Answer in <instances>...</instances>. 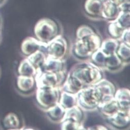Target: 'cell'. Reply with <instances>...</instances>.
<instances>
[{
	"label": "cell",
	"instance_id": "cell-11",
	"mask_svg": "<svg viewBox=\"0 0 130 130\" xmlns=\"http://www.w3.org/2000/svg\"><path fill=\"white\" fill-rule=\"evenodd\" d=\"M130 113L120 111L114 115L106 118L108 122L113 127L123 129L128 127L130 122Z\"/></svg>",
	"mask_w": 130,
	"mask_h": 130
},
{
	"label": "cell",
	"instance_id": "cell-1",
	"mask_svg": "<svg viewBox=\"0 0 130 130\" xmlns=\"http://www.w3.org/2000/svg\"><path fill=\"white\" fill-rule=\"evenodd\" d=\"M103 71L88 60L75 64L68 73L77 78L85 87H87L94 85L103 79Z\"/></svg>",
	"mask_w": 130,
	"mask_h": 130
},
{
	"label": "cell",
	"instance_id": "cell-14",
	"mask_svg": "<svg viewBox=\"0 0 130 130\" xmlns=\"http://www.w3.org/2000/svg\"><path fill=\"white\" fill-rule=\"evenodd\" d=\"M84 88V86L77 78L68 73L60 89L61 91L76 94Z\"/></svg>",
	"mask_w": 130,
	"mask_h": 130
},
{
	"label": "cell",
	"instance_id": "cell-19",
	"mask_svg": "<svg viewBox=\"0 0 130 130\" xmlns=\"http://www.w3.org/2000/svg\"><path fill=\"white\" fill-rule=\"evenodd\" d=\"M50 121L56 123H60L62 121L66 110H65L59 103L50 107L45 111Z\"/></svg>",
	"mask_w": 130,
	"mask_h": 130
},
{
	"label": "cell",
	"instance_id": "cell-26",
	"mask_svg": "<svg viewBox=\"0 0 130 130\" xmlns=\"http://www.w3.org/2000/svg\"><path fill=\"white\" fill-rule=\"evenodd\" d=\"M107 57L108 56L100 48L93 53L89 60L96 66L104 71Z\"/></svg>",
	"mask_w": 130,
	"mask_h": 130
},
{
	"label": "cell",
	"instance_id": "cell-29",
	"mask_svg": "<svg viewBox=\"0 0 130 130\" xmlns=\"http://www.w3.org/2000/svg\"><path fill=\"white\" fill-rule=\"evenodd\" d=\"M60 128L62 130H83L85 129L83 123L76 122L69 119H65L60 123Z\"/></svg>",
	"mask_w": 130,
	"mask_h": 130
},
{
	"label": "cell",
	"instance_id": "cell-13",
	"mask_svg": "<svg viewBox=\"0 0 130 130\" xmlns=\"http://www.w3.org/2000/svg\"><path fill=\"white\" fill-rule=\"evenodd\" d=\"M114 98L117 100L120 111L129 113L130 111V91L125 88L116 90Z\"/></svg>",
	"mask_w": 130,
	"mask_h": 130
},
{
	"label": "cell",
	"instance_id": "cell-36",
	"mask_svg": "<svg viewBox=\"0 0 130 130\" xmlns=\"http://www.w3.org/2000/svg\"><path fill=\"white\" fill-rule=\"evenodd\" d=\"M3 1V0H0V3H1V2Z\"/></svg>",
	"mask_w": 130,
	"mask_h": 130
},
{
	"label": "cell",
	"instance_id": "cell-17",
	"mask_svg": "<svg viewBox=\"0 0 130 130\" xmlns=\"http://www.w3.org/2000/svg\"><path fill=\"white\" fill-rule=\"evenodd\" d=\"M127 65L124 63L118 57L116 53L108 56L104 71H107L111 72H116L120 71Z\"/></svg>",
	"mask_w": 130,
	"mask_h": 130
},
{
	"label": "cell",
	"instance_id": "cell-27",
	"mask_svg": "<svg viewBox=\"0 0 130 130\" xmlns=\"http://www.w3.org/2000/svg\"><path fill=\"white\" fill-rule=\"evenodd\" d=\"M108 23V31L110 38L119 41L123 32L125 29H123L115 20L109 21Z\"/></svg>",
	"mask_w": 130,
	"mask_h": 130
},
{
	"label": "cell",
	"instance_id": "cell-34",
	"mask_svg": "<svg viewBox=\"0 0 130 130\" xmlns=\"http://www.w3.org/2000/svg\"><path fill=\"white\" fill-rule=\"evenodd\" d=\"M110 2L113 3L114 4L117 5V6H119L122 4L126 2H129V0H109Z\"/></svg>",
	"mask_w": 130,
	"mask_h": 130
},
{
	"label": "cell",
	"instance_id": "cell-5",
	"mask_svg": "<svg viewBox=\"0 0 130 130\" xmlns=\"http://www.w3.org/2000/svg\"><path fill=\"white\" fill-rule=\"evenodd\" d=\"M67 76L66 71L59 73H49L37 70L35 77L37 88H56L62 86Z\"/></svg>",
	"mask_w": 130,
	"mask_h": 130
},
{
	"label": "cell",
	"instance_id": "cell-12",
	"mask_svg": "<svg viewBox=\"0 0 130 130\" xmlns=\"http://www.w3.org/2000/svg\"><path fill=\"white\" fill-rule=\"evenodd\" d=\"M40 70L45 72L59 73L66 71V63L64 60L54 59L47 56Z\"/></svg>",
	"mask_w": 130,
	"mask_h": 130
},
{
	"label": "cell",
	"instance_id": "cell-7",
	"mask_svg": "<svg viewBox=\"0 0 130 130\" xmlns=\"http://www.w3.org/2000/svg\"><path fill=\"white\" fill-rule=\"evenodd\" d=\"M69 49L67 41L59 35L47 44L45 52L48 57L54 59L64 60Z\"/></svg>",
	"mask_w": 130,
	"mask_h": 130
},
{
	"label": "cell",
	"instance_id": "cell-30",
	"mask_svg": "<svg viewBox=\"0 0 130 130\" xmlns=\"http://www.w3.org/2000/svg\"><path fill=\"white\" fill-rule=\"evenodd\" d=\"M115 20L123 29L130 28V13L129 11H120Z\"/></svg>",
	"mask_w": 130,
	"mask_h": 130
},
{
	"label": "cell",
	"instance_id": "cell-31",
	"mask_svg": "<svg viewBox=\"0 0 130 130\" xmlns=\"http://www.w3.org/2000/svg\"><path fill=\"white\" fill-rule=\"evenodd\" d=\"M94 33H95V31L90 26L87 25L80 26L76 30V39H81L86 38Z\"/></svg>",
	"mask_w": 130,
	"mask_h": 130
},
{
	"label": "cell",
	"instance_id": "cell-8",
	"mask_svg": "<svg viewBox=\"0 0 130 130\" xmlns=\"http://www.w3.org/2000/svg\"><path fill=\"white\" fill-rule=\"evenodd\" d=\"M94 86L101 96V102L100 104L114 97L116 90V87L108 79L103 78Z\"/></svg>",
	"mask_w": 130,
	"mask_h": 130
},
{
	"label": "cell",
	"instance_id": "cell-18",
	"mask_svg": "<svg viewBox=\"0 0 130 130\" xmlns=\"http://www.w3.org/2000/svg\"><path fill=\"white\" fill-rule=\"evenodd\" d=\"M120 11L118 6L109 0H106L102 11V19L104 20L108 21V22L114 20L118 15Z\"/></svg>",
	"mask_w": 130,
	"mask_h": 130
},
{
	"label": "cell",
	"instance_id": "cell-10",
	"mask_svg": "<svg viewBox=\"0 0 130 130\" xmlns=\"http://www.w3.org/2000/svg\"><path fill=\"white\" fill-rule=\"evenodd\" d=\"M106 0H86L84 9L87 14L91 18L102 19V11Z\"/></svg>",
	"mask_w": 130,
	"mask_h": 130
},
{
	"label": "cell",
	"instance_id": "cell-4",
	"mask_svg": "<svg viewBox=\"0 0 130 130\" xmlns=\"http://www.w3.org/2000/svg\"><path fill=\"white\" fill-rule=\"evenodd\" d=\"M76 97L77 106L84 111L97 110L101 102V96L94 85L82 89L76 94Z\"/></svg>",
	"mask_w": 130,
	"mask_h": 130
},
{
	"label": "cell",
	"instance_id": "cell-28",
	"mask_svg": "<svg viewBox=\"0 0 130 130\" xmlns=\"http://www.w3.org/2000/svg\"><path fill=\"white\" fill-rule=\"evenodd\" d=\"M130 46L120 42L116 53L121 60L127 65L129 63Z\"/></svg>",
	"mask_w": 130,
	"mask_h": 130
},
{
	"label": "cell",
	"instance_id": "cell-32",
	"mask_svg": "<svg viewBox=\"0 0 130 130\" xmlns=\"http://www.w3.org/2000/svg\"><path fill=\"white\" fill-rule=\"evenodd\" d=\"M119 41L130 46V29H125L119 39Z\"/></svg>",
	"mask_w": 130,
	"mask_h": 130
},
{
	"label": "cell",
	"instance_id": "cell-9",
	"mask_svg": "<svg viewBox=\"0 0 130 130\" xmlns=\"http://www.w3.org/2000/svg\"><path fill=\"white\" fill-rule=\"evenodd\" d=\"M47 45L40 42L36 38L29 37L25 38L22 42L21 50L22 54L26 57L38 50L45 51Z\"/></svg>",
	"mask_w": 130,
	"mask_h": 130
},
{
	"label": "cell",
	"instance_id": "cell-25",
	"mask_svg": "<svg viewBox=\"0 0 130 130\" xmlns=\"http://www.w3.org/2000/svg\"><path fill=\"white\" fill-rule=\"evenodd\" d=\"M47 55L45 50H38L26 57L37 70L40 69L45 62Z\"/></svg>",
	"mask_w": 130,
	"mask_h": 130
},
{
	"label": "cell",
	"instance_id": "cell-22",
	"mask_svg": "<svg viewBox=\"0 0 130 130\" xmlns=\"http://www.w3.org/2000/svg\"><path fill=\"white\" fill-rule=\"evenodd\" d=\"M18 73L19 75L35 77L37 70L26 57L20 62L18 68Z\"/></svg>",
	"mask_w": 130,
	"mask_h": 130
},
{
	"label": "cell",
	"instance_id": "cell-23",
	"mask_svg": "<svg viewBox=\"0 0 130 130\" xmlns=\"http://www.w3.org/2000/svg\"><path fill=\"white\" fill-rule=\"evenodd\" d=\"M120 41L118 40L111 38L105 39L102 41L100 49L107 56L116 53Z\"/></svg>",
	"mask_w": 130,
	"mask_h": 130
},
{
	"label": "cell",
	"instance_id": "cell-3",
	"mask_svg": "<svg viewBox=\"0 0 130 130\" xmlns=\"http://www.w3.org/2000/svg\"><path fill=\"white\" fill-rule=\"evenodd\" d=\"M35 38L40 42L47 44L59 34L57 24L49 18H43L39 20L34 27Z\"/></svg>",
	"mask_w": 130,
	"mask_h": 130
},
{
	"label": "cell",
	"instance_id": "cell-21",
	"mask_svg": "<svg viewBox=\"0 0 130 130\" xmlns=\"http://www.w3.org/2000/svg\"><path fill=\"white\" fill-rule=\"evenodd\" d=\"M58 103L65 110L77 105L76 94L61 91Z\"/></svg>",
	"mask_w": 130,
	"mask_h": 130
},
{
	"label": "cell",
	"instance_id": "cell-16",
	"mask_svg": "<svg viewBox=\"0 0 130 130\" xmlns=\"http://www.w3.org/2000/svg\"><path fill=\"white\" fill-rule=\"evenodd\" d=\"M17 87L23 93H28L33 91L36 87L35 77L19 75L17 77Z\"/></svg>",
	"mask_w": 130,
	"mask_h": 130
},
{
	"label": "cell",
	"instance_id": "cell-37",
	"mask_svg": "<svg viewBox=\"0 0 130 130\" xmlns=\"http://www.w3.org/2000/svg\"><path fill=\"white\" fill-rule=\"evenodd\" d=\"M0 75H1V71H0Z\"/></svg>",
	"mask_w": 130,
	"mask_h": 130
},
{
	"label": "cell",
	"instance_id": "cell-20",
	"mask_svg": "<svg viewBox=\"0 0 130 130\" xmlns=\"http://www.w3.org/2000/svg\"><path fill=\"white\" fill-rule=\"evenodd\" d=\"M3 125L7 129H18L21 127V121L19 116L13 113L9 112L3 119Z\"/></svg>",
	"mask_w": 130,
	"mask_h": 130
},
{
	"label": "cell",
	"instance_id": "cell-33",
	"mask_svg": "<svg viewBox=\"0 0 130 130\" xmlns=\"http://www.w3.org/2000/svg\"><path fill=\"white\" fill-rule=\"evenodd\" d=\"M87 129H97V130H99V129H106L107 130L108 128L103 125H101V124H97L96 125H93L92 126H90L89 127H88L87 128Z\"/></svg>",
	"mask_w": 130,
	"mask_h": 130
},
{
	"label": "cell",
	"instance_id": "cell-6",
	"mask_svg": "<svg viewBox=\"0 0 130 130\" xmlns=\"http://www.w3.org/2000/svg\"><path fill=\"white\" fill-rule=\"evenodd\" d=\"M61 93L60 88H37L36 100L39 106L44 111L58 103Z\"/></svg>",
	"mask_w": 130,
	"mask_h": 130
},
{
	"label": "cell",
	"instance_id": "cell-35",
	"mask_svg": "<svg viewBox=\"0 0 130 130\" xmlns=\"http://www.w3.org/2000/svg\"><path fill=\"white\" fill-rule=\"evenodd\" d=\"M1 28H2V22H1V18H0V30H1Z\"/></svg>",
	"mask_w": 130,
	"mask_h": 130
},
{
	"label": "cell",
	"instance_id": "cell-24",
	"mask_svg": "<svg viewBox=\"0 0 130 130\" xmlns=\"http://www.w3.org/2000/svg\"><path fill=\"white\" fill-rule=\"evenodd\" d=\"M84 111L77 105L66 110L64 118L62 120L69 119L76 122L83 123Z\"/></svg>",
	"mask_w": 130,
	"mask_h": 130
},
{
	"label": "cell",
	"instance_id": "cell-2",
	"mask_svg": "<svg viewBox=\"0 0 130 130\" xmlns=\"http://www.w3.org/2000/svg\"><path fill=\"white\" fill-rule=\"evenodd\" d=\"M102 42L100 36L95 32L86 38L76 39L72 48L73 54L80 60H88L93 53L100 48Z\"/></svg>",
	"mask_w": 130,
	"mask_h": 130
},
{
	"label": "cell",
	"instance_id": "cell-15",
	"mask_svg": "<svg viewBox=\"0 0 130 130\" xmlns=\"http://www.w3.org/2000/svg\"><path fill=\"white\" fill-rule=\"evenodd\" d=\"M105 117H110L120 111L118 103L114 98L101 103L97 109Z\"/></svg>",
	"mask_w": 130,
	"mask_h": 130
}]
</instances>
